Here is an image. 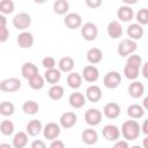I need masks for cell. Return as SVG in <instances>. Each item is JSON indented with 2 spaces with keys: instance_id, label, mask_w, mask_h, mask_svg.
<instances>
[{
  "instance_id": "obj_10",
  "label": "cell",
  "mask_w": 148,
  "mask_h": 148,
  "mask_svg": "<svg viewBox=\"0 0 148 148\" xmlns=\"http://www.w3.org/2000/svg\"><path fill=\"white\" fill-rule=\"evenodd\" d=\"M102 134L104 136V139H106L108 141H112L116 142L119 140L120 136V130L118 128V126L113 125V124H108L103 127L102 130Z\"/></svg>"
},
{
  "instance_id": "obj_45",
  "label": "cell",
  "mask_w": 148,
  "mask_h": 148,
  "mask_svg": "<svg viewBox=\"0 0 148 148\" xmlns=\"http://www.w3.org/2000/svg\"><path fill=\"white\" fill-rule=\"evenodd\" d=\"M141 74L145 79L148 80V61H146L145 64H142V67H141Z\"/></svg>"
},
{
  "instance_id": "obj_9",
  "label": "cell",
  "mask_w": 148,
  "mask_h": 148,
  "mask_svg": "<svg viewBox=\"0 0 148 148\" xmlns=\"http://www.w3.org/2000/svg\"><path fill=\"white\" fill-rule=\"evenodd\" d=\"M84 121L91 127L97 126L102 121V112L96 108L88 109L84 113Z\"/></svg>"
},
{
  "instance_id": "obj_8",
  "label": "cell",
  "mask_w": 148,
  "mask_h": 148,
  "mask_svg": "<svg viewBox=\"0 0 148 148\" xmlns=\"http://www.w3.org/2000/svg\"><path fill=\"white\" fill-rule=\"evenodd\" d=\"M22 87V82L17 77H8L0 82V90L5 92H14L20 90Z\"/></svg>"
},
{
  "instance_id": "obj_20",
  "label": "cell",
  "mask_w": 148,
  "mask_h": 148,
  "mask_svg": "<svg viewBox=\"0 0 148 148\" xmlns=\"http://www.w3.org/2000/svg\"><path fill=\"white\" fill-rule=\"evenodd\" d=\"M127 35L130 37V39L132 40H139L143 37V34H145V30L142 28V25H140L139 23H132L127 27Z\"/></svg>"
},
{
  "instance_id": "obj_23",
  "label": "cell",
  "mask_w": 148,
  "mask_h": 148,
  "mask_svg": "<svg viewBox=\"0 0 148 148\" xmlns=\"http://www.w3.org/2000/svg\"><path fill=\"white\" fill-rule=\"evenodd\" d=\"M128 94L133 98H140L145 94V86L140 81H133L128 86Z\"/></svg>"
},
{
  "instance_id": "obj_27",
  "label": "cell",
  "mask_w": 148,
  "mask_h": 148,
  "mask_svg": "<svg viewBox=\"0 0 148 148\" xmlns=\"http://www.w3.org/2000/svg\"><path fill=\"white\" fill-rule=\"evenodd\" d=\"M44 79L47 83H50L51 86L57 84L60 79H61V72L59 71V68H53V69H47L44 73Z\"/></svg>"
},
{
  "instance_id": "obj_32",
  "label": "cell",
  "mask_w": 148,
  "mask_h": 148,
  "mask_svg": "<svg viewBox=\"0 0 148 148\" xmlns=\"http://www.w3.org/2000/svg\"><path fill=\"white\" fill-rule=\"evenodd\" d=\"M22 111L28 116H34L39 111V104L32 99L25 101L22 105Z\"/></svg>"
},
{
  "instance_id": "obj_38",
  "label": "cell",
  "mask_w": 148,
  "mask_h": 148,
  "mask_svg": "<svg viewBox=\"0 0 148 148\" xmlns=\"http://www.w3.org/2000/svg\"><path fill=\"white\" fill-rule=\"evenodd\" d=\"M135 18H136V21L140 25L148 24V9L147 8L139 9L138 13L135 14Z\"/></svg>"
},
{
  "instance_id": "obj_47",
  "label": "cell",
  "mask_w": 148,
  "mask_h": 148,
  "mask_svg": "<svg viewBox=\"0 0 148 148\" xmlns=\"http://www.w3.org/2000/svg\"><path fill=\"white\" fill-rule=\"evenodd\" d=\"M6 24H7V18H6V16L2 15V14H0V27H6Z\"/></svg>"
},
{
  "instance_id": "obj_48",
  "label": "cell",
  "mask_w": 148,
  "mask_h": 148,
  "mask_svg": "<svg viewBox=\"0 0 148 148\" xmlns=\"http://www.w3.org/2000/svg\"><path fill=\"white\" fill-rule=\"evenodd\" d=\"M142 108L145 110H148V96H146L143 98V101H142Z\"/></svg>"
},
{
  "instance_id": "obj_12",
  "label": "cell",
  "mask_w": 148,
  "mask_h": 148,
  "mask_svg": "<svg viewBox=\"0 0 148 148\" xmlns=\"http://www.w3.org/2000/svg\"><path fill=\"white\" fill-rule=\"evenodd\" d=\"M77 121V116L75 112H72V111H67V112H64L61 116H60V119H59V125L67 130V128H72L73 126H75Z\"/></svg>"
},
{
  "instance_id": "obj_51",
  "label": "cell",
  "mask_w": 148,
  "mask_h": 148,
  "mask_svg": "<svg viewBox=\"0 0 148 148\" xmlns=\"http://www.w3.org/2000/svg\"><path fill=\"white\" fill-rule=\"evenodd\" d=\"M0 148H14L13 145H9V143H6V142H2L0 143Z\"/></svg>"
},
{
  "instance_id": "obj_41",
  "label": "cell",
  "mask_w": 148,
  "mask_h": 148,
  "mask_svg": "<svg viewBox=\"0 0 148 148\" xmlns=\"http://www.w3.org/2000/svg\"><path fill=\"white\" fill-rule=\"evenodd\" d=\"M86 5L91 9H96L99 6H102V1L101 0H86Z\"/></svg>"
},
{
  "instance_id": "obj_43",
  "label": "cell",
  "mask_w": 148,
  "mask_h": 148,
  "mask_svg": "<svg viewBox=\"0 0 148 148\" xmlns=\"http://www.w3.org/2000/svg\"><path fill=\"white\" fill-rule=\"evenodd\" d=\"M31 148H46V145L43 140L37 139V140H34L31 142Z\"/></svg>"
},
{
  "instance_id": "obj_24",
  "label": "cell",
  "mask_w": 148,
  "mask_h": 148,
  "mask_svg": "<svg viewBox=\"0 0 148 148\" xmlns=\"http://www.w3.org/2000/svg\"><path fill=\"white\" fill-rule=\"evenodd\" d=\"M81 138H82V141H83L86 145H89V146L95 145V143L98 141V134H97V132H96L92 127L86 128V130L82 132Z\"/></svg>"
},
{
  "instance_id": "obj_42",
  "label": "cell",
  "mask_w": 148,
  "mask_h": 148,
  "mask_svg": "<svg viewBox=\"0 0 148 148\" xmlns=\"http://www.w3.org/2000/svg\"><path fill=\"white\" fill-rule=\"evenodd\" d=\"M112 148H130V146H128V142L126 140H118L114 142Z\"/></svg>"
},
{
  "instance_id": "obj_30",
  "label": "cell",
  "mask_w": 148,
  "mask_h": 148,
  "mask_svg": "<svg viewBox=\"0 0 148 148\" xmlns=\"http://www.w3.org/2000/svg\"><path fill=\"white\" fill-rule=\"evenodd\" d=\"M145 114V109L140 104H131L127 108V116L132 119H140Z\"/></svg>"
},
{
  "instance_id": "obj_4",
  "label": "cell",
  "mask_w": 148,
  "mask_h": 148,
  "mask_svg": "<svg viewBox=\"0 0 148 148\" xmlns=\"http://www.w3.org/2000/svg\"><path fill=\"white\" fill-rule=\"evenodd\" d=\"M12 23L17 30L27 31V29L31 24V16L28 13H18L13 17Z\"/></svg>"
},
{
  "instance_id": "obj_17",
  "label": "cell",
  "mask_w": 148,
  "mask_h": 148,
  "mask_svg": "<svg viewBox=\"0 0 148 148\" xmlns=\"http://www.w3.org/2000/svg\"><path fill=\"white\" fill-rule=\"evenodd\" d=\"M86 98L87 101L91 102V103H97L101 101L102 98V90L96 84H91L86 89Z\"/></svg>"
},
{
  "instance_id": "obj_5",
  "label": "cell",
  "mask_w": 148,
  "mask_h": 148,
  "mask_svg": "<svg viewBox=\"0 0 148 148\" xmlns=\"http://www.w3.org/2000/svg\"><path fill=\"white\" fill-rule=\"evenodd\" d=\"M121 83V75L117 71L108 72L103 77V84L108 89H116Z\"/></svg>"
},
{
  "instance_id": "obj_18",
  "label": "cell",
  "mask_w": 148,
  "mask_h": 148,
  "mask_svg": "<svg viewBox=\"0 0 148 148\" xmlns=\"http://www.w3.org/2000/svg\"><path fill=\"white\" fill-rule=\"evenodd\" d=\"M106 32H108L109 37H111L112 39H118L123 36L124 30H123V27H121L119 21H111L108 24Z\"/></svg>"
},
{
  "instance_id": "obj_2",
  "label": "cell",
  "mask_w": 148,
  "mask_h": 148,
  "mask_svg": "<svg viewBox=\"0 0 148 148\" xmlns=\"http://www.w3.org/2000/svg\"><path fill=\"white\" fill-rule=\"evenodd\" d=\"M120 133L124 136V139L126 141H134L136 140L140 134H141V126L139 125V123L134 119L132 120H126L123 123L121 128H120Z\"/></svg>"
},
{
  "instance_id": "obj_49",
  "label": "cell",
  "mask_w": 148,
  "mask_h": 148,
  "mask_svg": "<svg viewBox=\"0 0 148 148\" xmlns=\"http://www.w3.org/2000/svg\"><path fill=\"white\" fill-rule=\"evenodd\" d=\"M142 148H148V135L142 140Z\"/></svg>"
},
{
  "instance_id": "obj_44",
  "label": "cell",
  "mask_w": 148,
  "mask_h": 148,
  "mask_svg": "<svg viewBox=\"0 0 148 148\" xmlns=\"http://www.w3.org/2000/svg\"><path fill=\"white\" fill-rule=\"evenodd\" d=\"M50 148H65V143H64L61 140L57 139V140L51 141V143H50Z\"/></svg>"
},
{
  "instance_id": "obj_15",
  "label": "cell",
  "mask_w": 148,
  "mask_h": 148,
  "mask_svg": "<svg viewBox=\"0 0 148 148\" xmlns=\"http://www.w3.org/2000/svg\"><path fill=\"white\" fill-rule=\"evenodd\" d=\"M68 103L72 108L74 109H81L86 105L87 103V98H86V95H83L82 92H79V91H75V92H72L68 97Z\"/></svg>"
},
{
  "instance_id": "obj_50",
  "label": "cell",
  "mask_w": 148,
  "mask_h": 148,
  "mask_svg": "<svg viewBox=\"0 0 148 148\" xmlns=\"http://www.w3.org/2000/svg\"><path fill=\"white\" fill-rule=\"evenodd\" d=\"M123 1H124L125 6H130V5H134V3H136L135 0H123Z\"/></svg>"
},
{
  "instance_id": "obj_46",
  "label": "cell",
  "mask_w": 148,
  "mask_h": 148,
  "mask_svg": "<svg viewBox=\"0 0 148 148\" xmlns=\"http://www.w3.org/2000/svg\"><path fill=\"white\" fill-rule=\"evenodd\" d=\"M141 132L145 134V135H148V119H146L143 121V124L141 125Z\"/></svg>"
},
{
  "instance_id": "obj_6",
  "label": "cell",
  "mask_w": 148,
  "mask_h": 148,
  "mask_svg": "<svg viewBox=\"0 0 148 148\" xmlns=\"http://www.w3.org/2000/svg\"><path fill=\"white\" fill-rule=\"evenodd\" d=\"M60 132H61V126L57 123H47L44 128H43V135L46 140H50V141H53V140H57L58 136L60 135Z\"/></svg>"
},
{
  "instance_id": "obj_36",
  "label": "cell",
  "mask_w": 148,
  "mask_h": 148,
  "mask_svg": "<svg viewBox=\"0 0 148 148\" xmlns=\"http://www.w3.org/2000/svg\"><path fill=\"white\" fill-rule=\"evenodd\" d=\"M14 111H15V106L12 102H7V101L1 102V104H0V114L1 116L9 117L14 113Z\"/></svg>"
},
{
  "instance_id": "obj_31",
  "label": "cell",
  "mask_w": 148,
  "mask_h": 148,
  "mask_svg": "<svg viewBox=\"0 0 148 148\" xmlns=\"http://www.w3.org/2000/svg\"><path fill=\"white\" fill-rule=\"evenodd\" d=\"M64 94H65L64 87L60 86V84L51 86V88L47 91V95H49L50 99H52V101H59V99H61L64 97Z\"/></svg>"
},
{
  "instance_id": "obj_40",
  "label": "cell",
  "mask_w": 148,
  "mask_h": 148,
  "mask_svg": "<svg viewBox=\"0 0 148 148\" xmlns=\"http://www.w3.org/2000/svg\"><path fill=\"white\" fill-rule=\"evenodd\" d=\"M9 38V30L7 27H0V42L5 43Z\"/></svg>"
},
{
  "instance_id": "obj_28",
  "label": "cell",
  "mask_w": 148,
  "mask_h": 148,
  "mask_svg": "<svg viewBox=\"0 0 148 148\" xmlns=\"http://www.w3.org/2000/svg\"><path fill=\"white\" fill-rule=\"evenodd\" d=\"M82 80H83L82 75L76 72H71L67 75V84L72 89H79L82 86Z\"/></svg>"
},
{
  "instance_id": "obj_7",
  "label": "cell",
  "mask_w": 148,
  "mask_h": 148,
  "mask_svg": "<svg viewBox=\"0 0 148 148\" xmlns=\"http://www.w3.org/2000/svg\"><path fill=\"white\" fill-rule=\"evenodd\" d=\"M97 35H98V28L95 23L87 22L81 27V36L83 37L84 40H87V42L95 40Z\"/></svg>"
},
{
  "instance_id": "obj_34",
  "label": "cell",
  "mask_w": 148,
  "mask_h": 148,
  "mask_svg": "<svg viewBox=\"0 0 148 148\" xmlns=\"http://www.w3.org/2000/svg\"><path fill=\"white\" fill-rule=\"evenodd\" d=\"M28 81H29V87H30L31 89H34V90H40V89H43V87H44V84H45V79H44V76H42L40 74H38V75L31 77V79L28 80Z\"/></svg>"
},
{
  "instance_id": "obj_33",
  "label": "cell",
  "mask_w": 148,
  "mask_h": 148,
  "mask_svg": "<svg viewBox=\"0 0 148 148\" xmlns=\"http://www.w3.org/2000/svg\"><path fill=\"white\" fill-rule=\"evenodd\" d=\"M69 10V3L67 0H57L53 3V12L58 15H67Z\"/></svg>"
},
{
  "instance_id": "obj_1",
  "label": "cell",
  "mask_w": 148,
  "mask_h": 148,
  "mask_svg": "<svg viewBox=\"0 0 148 148\" xmlns=\"http://www.w3.org/2000/svg\"><path fill=\"white\" fill-rule=\"evenodd\" d=\"M140 67H142V58L139 54H132L127 57L126 65L124 67V75L128 80L135 81L140 74Z\"/></svg>"
},
{
  "instance_id": "obj_11",
  "label": "cell",
  "mask_w": 148,
  "mask_h": 148,
  "mask_svg": "<svg viewBox=\"0 0 148 148\" xmlns=\"http://www.w3.org/2000/svg\"><path fill=\"white\" fill-rule=\"evenodd\" d=\"M81 75H82V77H83V80L86 82L94 83L99 77V71H98V68L95 65H88V66H86L83 68Z\"/></svg>"
},
{
  "instance_id": "obj_19",
  "label": "cell",
  "mask_w": 148,
  "mask_h": 148,
  "mask_svg": "<svg viewBox=\"0 0 148 148\" xmlns=\"http://www.w3.org/2000/svg\"><path fill=\"white\" fill-rule=\"evenodd\" d=\"M21 74H22V76L24 79L30 80L31 77H34V76H36V75L39 74V69H38V67L34 62L28 61V62H24L22 65V67H21Z\"/></svg>"
},
{
  "instance_id": "obj_22",
  "label": "cell",
  "mask_w": 148,
  "mask_h": 148,
  "mask_svg": "<svg viewBox=\"0 0 148 148\" xmlns=\"http://www.w3.org/2000/svg\"><path fill=\"white\" fill-rule=\"evenodd\" d=\"M43 128H44V126H43L42 121L38 119L30 120L25 126V131H27L28 135H30V136H37L43 131Z\"/></svg>"
},
{
  "instance_id": "obj_39",
  "label": "cell",
  "mask_w": 148,
  "mask_h": 148,
  "mask_svg": "<svg viewBox=\"0 0 148 148\" xmlns=\"http://www.w3.org/2000/svg\"><path fill=\"white\" fill-rule=\"evenodd\" d=\"M42 65L46 71L47 69H53V68H56V60H54L53 57L47 56V57H44L42 59Z\"/></svg>"
},
{
  "instance_id": "obj_16",
  "label": "cell",
  "mask_w": 148,
  "mask_h": 148,
  "mask_svg": "<svg viewBox=\"0 0 148 148\" xmlns=\"http://www.w3.org/2000/svg\"><path fill=\"white\" fill-rule=\"evenodd\" d=\"M103 114L108 119H117L120 116V106L116 102H110L104 105L103 108Z\"/></svg>"
},
{
  "instance_id": "obj_35",
  "label": "cell",
  "mask_w": 148,
  "mask_h": 148,
  "mask_svg": "<svg viewBox=\"0 0 148 148\" xmlns=\"http://www.w3.org/2000/svg\"><path fill=\"white\" fill-rule=\"evenodd\" d=\"M14 130H15V126L13 124L12 120H8V119H5L1 121L0 124V132L2 135H6V136H9L14 133Z\"/></svg>"
},
{
  "instance_id": "obj_37",
  "label": "cell",
  "mask_w": 148,
  "mask_h": 148,
  "mask_svg": "<svg viewBox=\"0 0 148 148\" xmlns=\"http://www.w3.org/2000/svg\"><path fill=\"white\" fill-rule=\"evenodd\" d=\"M15 9V3L12 0H2L0 1V13L2 15L12 14Z\"/></svg>"
},
{
  "instance_id": "obj_26",
  "label": "cell",
  "mask_w": 148,
  "mask_h": 148,
  "mask_svg": "<svg viewBox=\"0 0 148 148\" xmlns=\"http://www.w3.org/2000/svg\"><path fill=\"white\" fill-rule=\"evenodd\" d=\"M74 66H75L74 59H73L72 57H68V56L62 57V58L59 60V62H58V68H59V71H60V72H64V73H71V72L73 71Z\"/></svg>"
},
{
  "instance_id": "obj_3",
  "label": "cell",
  "mask_w": 148,
  "mask_h": 148,
  "mask_svg": "<svg viewBox=\"0 0 148 148\" xmlns=\"http://www.w3.org/2000/svg\"><path fill=\"white\" fill-rule=\"evenodd\" d=\"M138 49V44L135 40H132L130 38L123 39L117 47V52L120 57H130L132 54H134V52Z\"/></svg>"
},
{
  "instance_id": "obj_29",
  "label": "cell",
  "mask_w": 148,
  "mask_h": 148,
  "mask_svg": "<svg viewBox=\"0 0 148 148\" xmlns=\"http://www.w3.org/2000/svg\"><path fill=\"white\" fill-rule=\"evenodd\" d=\"M27 143H28V133L21 131L14 134L13 141H12V145L14 148H25Z\"/></svg>"
},
{
  "instance_id": "obj_25",
  "label": "cell",
  "mask_w": 148,
  "mask_h": 148,
  "mask_svg": "<svg viewBox=\"0 0 148 148\" xmlns=\"http://www.w3.org/2000/svg\"><path fill=\"white\" fill-rule=\"evenodd\" d=\"M86 56H87L88 62L91 64V65L99 64L102 61V59H103V52L98 47H91V49H89Z\"/></svg>"
},
{
  "instance_id": "obj_52",
  "label": "cell",
  "mask_w": 148,
  "mask_h": 148,
  "mask_svg": "<svg viewBox=\"0 0 148 148\" xmlns=\"http://www.w3.org/2000/svg\"><path fill=\"white\" fill-rule=\"evenodd\" d=\"M131 148H142L141 146H138V145H134V146H132Z\"/></svg>"
},
{
  "instance_id": "obj_13",
  "label": "cell",
  "mask_w": 148,
  "mask_h": 148,
  "mask_svg": "<svg viewBox=\"0 0 148 148\" xmlns=\"http://www.w3.org/2000/svg\"><path fill=\"white\" fill-rule=\"evenodd\" d=\"M64 23L68 29L75 30L82 27V17L77 13H68L64 18Z\"/></svg>"
},
{
  "instance_id": "obj_14",
  "label": "cell",
  "mask_w": 148,
  "mask_h": 148,
  "mask_svg": "<svg viewBox=\"0 0 148 148\" xmlns=\"http://www.w3.org/2000/svg\"><path fill=\"white\" fill-rule=\"evenodd\" d=\"M16 42H17V45L21 47V49H30L32 45H34V42H35V38H34V35L29 31H21L16 38Z\"/></svg>"
},
{
  "instance_id": "obj_21",
  "label": "cell",
  "mask_w": 148,
  "mask_h": 148,
  "mask_svg": "<svg viewBox=\"0 0 148 148\" xmlns=\"http://www.w3.org/2000/svg\"><path fill=\"white\" fill-rule=\"evenodd\" d=\"M134 17V10L131 6H120L117 10V18L121 22H130Z\"/></svg>"
}]
</instances>
